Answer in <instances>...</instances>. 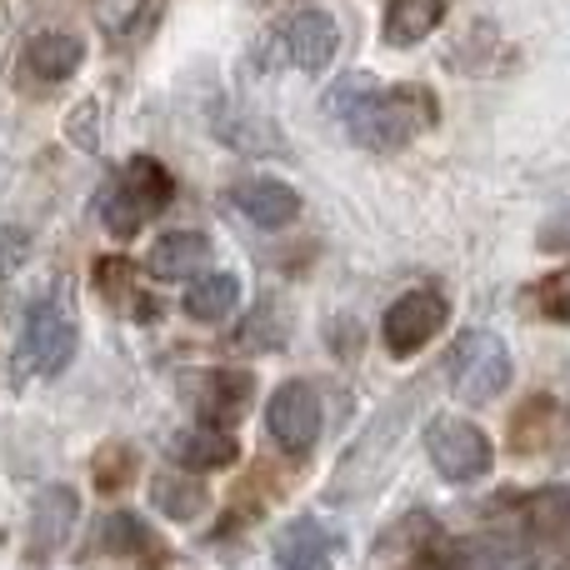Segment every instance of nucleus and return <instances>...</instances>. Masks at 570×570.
I'll return each mask as SVG.
<instances>
[{
  "label": "nucleus",
  "instance_id": "nucleus-19",
  "mask_svg": "<svg viewBox=\"0 0 570 570\" xmlns=\"http://www.w3.org/2000/svg\"><path fill=\"white\" fill-rule=\"evenodd\" d=\"M535 541L546 546V570H570V491L535 501Z\"/></svg>",
  "mask_w": 570,
  "mask_h": 570
},
{
  "label": "nucleus",
  "instance_id": "nucleus-17",
  "mask_svg": "<svg viewBox=\"0 0 570 570\" xmlns=\"http://www.w3.org/2000/svg\"><path fill=\"white\" fill-rule=\"evenodd\" d=\"M240 305V276L236 271H200L186 291V315L190 321H206V325H220L230 321Z\"/></svg>",
  "mask_w": 570,
  "mask_h": 570
},
{
  "label": "nucleus",
  "instance_id": "nucleus-7",
  "mask_svg": "<svg viewBox=\"0 0 570 570\" xmlns=\"http://www.w3.org/2000/svg\"><path fill=\"white\" fill-rule=\"evenodd\" d=\"M266 431L285 455H311L321 441V395L311 381H285L266 401Z\"/></svg>",
  "mask_w": 570,
  "mask_h": 570
},
{
  "label": "nucleus",
  "instance_id": "nucleus-11",
  "mask_svg": "<svg viewBox=\"0 0 570 570\" xmlns=\"http://www.w3.org/2000/svg\"><path fill=\"white\" fill-rule=\"evenodd\" d=\"M341 531L321 521V515H301L276 535V566L281 570H325L341 551Z\"/></svg>",
  "mask_w": 570,
  "mask_h": 570
},
{
  "label": "nucleus",
  "instance_id": "nucleus-18",
  "mask_svg": "<svg viewBox=\"0 0 570 570\" xmlns=\"http://www.w3.org/2000/svg\"><path fill=\"white\" fill-rule=\"evenodd\" d=\"M150 501H156L160 515H170V521L186 525L210 505V491L196 471H160L156 481H150Z\"/></svg>",
  "mask_w": 570,
  "mask_h": 570
},
{
  "label": "nucleus",
  "instance_id": "nucleus-5",
  "mask_svg": "<svg viewBox=\"0 0 570 570\" xmlns=\"http://www.w3.org/2000/svg\"><path fill=\"white\" fill-rule=\"evenodd\" d=\"M425 455L441 471V481H451V485L481 481L495 465L491 435L475 421H461V415H431V425H425Z\"/></svg>",
  "mask_w": 570,
  "mask_h": 570
},
{
  "label": "nucleus",
  "instance_id": "nucleus-22",
  "mask_svg": "<svg viewBox=\"0 0 570 570\" xmlns=\"http://www.w3.org/2000/svg\"><path fill=\"white\" fill-rule=\"evenodd\" d=\"M26 246H30L26 230H0V276H6V271L26 256Z\"/></svg>",
  "mask_w": 570,
  "mask_h": 570
},
{
  "label": "nucleus",
  "instance_id": "nucleus-8",
  "mask_svg": "<svg viewBox=\"0 0 570 570\" xmlns=\"http://www.w3.org/2000/svg\"><path fill=\"white\" fill-rule=\"evenodd\" d=\"M445 321H451V305L435 291H405L401 301H391V311H385L381 341H385V351L405 361V355H415L421 345H431L435 335L445 331Z\"/></svg>",
  "mask_w": 570,
  "mask_h": 570
},
{
  "label": "nucleus",
  "instance_id": "nucleus-2",
  "mask_svg": "<svg viewBox=\"0 0 570 570\" xmlns=\"http://www.w3.org/2000/svg\"><path fill=\"white\" fill-rule=\"evenodd\" d=\"M166 206H170L166 166H160V160H150V156H136L106 186V196H100V220H106L110 236L126 240V236H136L146 220H156Z\"/></svg>",
  "mask_w": 570,
  "mask_h": 570
},
{
  "label": "nucleus",
  "instance_id": "nucleus-21",
  "mask_svg": "<svg viewBox=\"0 0 570 570\" xmlns=\"http://www.w3.org/2000/svg\"><path fill=\"white\" fill-rule=\"evenodd\" d=\"M546 315H556V321H570V271L546 285Z\"/></svg>",
  "mask_w": 570,
  "mask_h": 570
},
{
  "label": "nucleus",
  "instance_id": "nucleus-12",
  "mask_svg": "<svg viewBox=\"0 0 570 570\" xmlns=\"http://www.w3.org/2000/svg\"><path fill=\"white\" fill-rule=\"evenodd\" d=\"M210 261H216V246H210V236H200V230H166V236L146 250V271L156 281H196Z\"/></svg>",
  "mask_w": 570,
  "mask_h": 570
},
{
  "label": "nucleus",
  "instance_id": "nucleus-10",
  "mask_svg": "<svg viewBox=\"0 0 570 570\" xmlns=\"http://www.w3.org/2000/svg\"><path fill=\"white\" fill-rule=\"evenodd\" d=\"M250 375L246 371H196L186 375V401L196 405L200 421H236L250 405Z\"/></svg>",
  "mask_w": 570,
  "mask_h": 570
},
{
  "label": "nucleus",
  "instance_id": "nucleus-4",
  "mask_svg": "<svg viewBox=\"0 0 570 570\" xmlns=\"http://www.w3.org/2000/svg\"><path fill=\"white\" fill-rule=\"evenodd\" d=\"M511 375H515V365H511V351H505L501 335L461 331V341L451 345V391L461 395L465 405L501 401Z\"/></svg>",
  "mask_w": 570,
  "mask_h": 570
},
{
  "label": "nucleus",
  "instance_id": "nucleus-20",
  "mask_svg": "<svg viewBox=\"0 0 570 570\" xmlns=\"http://www.w3.org/2000/svg\"><path fill=\"white\" fill-rule=\"evenodd\" d=\"M535 246H541L546 256H570V206L546 220L541 236H535Z\"/></svg>",
  "mask_w": 570,
  "mask_h": 570
},
{
  "label": "nucleus",
  "instance_id": "nucleus-14",
  "mask_svg": "<svg viewBox=\"0 0 570 570\" xmlns=\"http://www.w3.org/2000/svg\"><path fill=\"white\" fill-rule=\"evenodd\" d=\"M170 455L180 471H230L240 461V445L220 425H186L170 435Z\"/></svg>",
  "mask_w": 570,
  "mask_h": 570
},
{
  "label": "nucleus",
  "instance_id": "nucleus-9",
  "mask_svg": "<svg viewBox=\"0 0 570 570\" xmlns=\"http://www.w3.org/2000/svg\"><path fill=\"white\" fill-rule=\"evenodd\" d=\"M76 521H80L76 485H46V491L30 501V556H36V561H50V556L70 541Z\"/></svg>",
  "mask_w": 570,
  "mask_h": 570
},
{
  "label": "nucleus",
  "instance_id": "nucleus-15",
  "mask_svg": "<svg viewBox=\"0 0 570 570\" xmlns=\"http://www.w3.org/2000/svg\"><path fill=\"white\" fill-rule=\"evenodd\" d=\"M26 70L36 80H50V86H60V80H70L80 70V60H86V40L76 36V30H40V36L26 40Z\"/></svg>",
  "mask_w": 570,
  "mask_h": 570
},
{
  "label": "nucleus",
  "instance_id": "nucleus-1",
  "mask_svg": "<svg viewBox=\"0 0 570 570\" xmlns=\"http://www.w3.org/2000/svg\"><path fill=\"white\" fill-rule=\"evenodd\" d=\"M325 116H335L365 150H401L421 130L435 126V90L431 86H381L365 70L341 76L325 90Z\"/></svg>",
  "mask_w": 570,
  "mask_h": 570
},
{
  "label": "nucleus",
  "instance_id": "nucleus-13",
  "mask_svg": "<svg viewBox=\"0 0 570 570\" xmlns=\"http://www.w3.org/2000/svg\"><path fill=\"white\" fill-rule=\"evenodd\" d=\"M230 200H236V210L250 220V226H261V230H281V226H291L295 216H301V196H295L285 180L276 176H250V180H240L236 190H230Z\"/></svg>",
  "mask_w": 570,
  "mask_h": 570
},
{
  "label": "nucleus",
  "instance_id": "nucleus-6",
  "mask_svg": "<svg viewBox=\"0 0 570 570\" xmlns=\"http://www.w3.org/2000/svg\"><path fill=\"white\" fill-rule=\"evenodd\" d=\"M335 50H341V26H335L325 10H295L266 40V56H276L271 66H295V70H305V76L331 66Z\"/></svg>",
  "mask_w": 570,
  "mask_h": 570
},
{
  "label": "nucleus",
  "instance_id": "nucleus-16",
  "mask_svg": "<svg viewBox=\"0 0 570 570\" xmlns=\"http://www.w3.org/2000/svg\"><path fill=\"white\" fill-rule=\"evenodd\" d=\"M441 20H445V0H391L381 16V40L395 50L421 46Z\"/></svg>",
  "mask_w": 570,
  "mask_h": 570
},
{
  "label": "nucleus",
  "instance_id": "nucleus-3",
  "mask_svg": "<svg viewBox=\"0 0 570 570\" xmlns=\"http://www.w3.org/2000/svg\"><path fill=\"white\" fill-rule=\"evenodd\" d=\"M76 315L70 305H60L56 295H40L26 311V331H20V351H16V375H60L76 361Z\"/></svg>",
  "mask_w": 570,
  "mask_h": 570
}]
</instances>
